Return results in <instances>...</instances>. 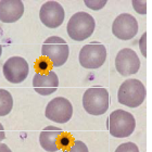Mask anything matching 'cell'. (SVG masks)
Listing matches in <instances>:
<instances>
[{"label":"cell","instance_id":"obj_1","mask_svg":"<svg viewBox=\"0 0 152 152\" xmlns=\"http://www.w3.org/2000/svg\"><path fill=\"white\" fill-rule=\"evenodd\" d=\"M146 87L139 79L129 78L122 83L117 91V100L121 104L135 109L141 105L146 99Z\"/></svg>","mask_w":152,"mask_h":152},{"label":"cell","instance_id":"obj_2","mask_svg":"<svg viewBox=\"0 0 152 152\" xmlns=\"http://www.w3.org/2000/svg\"><path fill=\"white\" fill-rule=\"evenodd\" d=\"M110 105L109 91L104 87L94 86L90 87L83 95V107L90 115L99 116L108 111Z\"/></svg>","mask_w":152,"mask_h":152},{"label":"cell","instance_id":"obj_3","mask_svg":"<svg viewBox=\"0 0 152 152\" xmlns=\"http://www.w3.org/2000/svg\"><path fill=\"white\" fill-rule=\"evenodd\" d=\"M96 28L95 19L85 11L74 13L66 26L67 35L75 41H84L94 34Z\"/></svg>","mask_w":152,"mask_h":152},{"label":"cell","instance_id":"obj_4","mask_svg":"<svg viewBox=\"0 0 152 152\" xmlns=\"http://www.w3.org/2000/svg\"><path fill=\"white\" fill-rule=\"evenodd\" d=\"M107 128L115 138H127L136 128V120L133 114L125 110H115L109 115Z\"/></svg>","mask_w":152,"mask_h":152},{"label":"cell","instance_id":"obj_5","mask_svg":"<svg viewBox=\"0 0 152 152\" xmlns=\"http://www.w3.org/2000/svg\"><path fill=\"white\" fill-rule=\"evenodd\" d=\"M41 54L51 61L52 66L60 67L65 64L70 57V47L63 38L50 36L42 44Z\"/></svg>","mask_w":152,"mask_h":152},{"label":"cell","instance_id":"obj_6","mask_svg":"<svg viewBox=\"0 0 152 152\" xmlns=\"http://www.w3.org/2000/svg\"><path fill=\"white\" fill-rule=\"evenodd\" d=\"M78 59L79 64L85 69H99L107 60V48L101 42L92 41L80 49Z\"/></svg>","mask_w":152,"mask_h":152},{"label":"cell","instance_id":"obj_7","mask_svg":"<svg viewBox=\"0 0 152 152\" xmlns=\"http://www.w3.org/2000/svg\"><path fill=\"white\" fill-rule=\"evenodd\" d=\"M45 115L48 120L56 123H67L73 116V105L64 97H56L48 102Z\"/></svg>","mask_w":152,"mask_h":152},{"label":"cell","instance_id":"obj_8","mask_svg":"<svg viewBox=\"0 0 152 152\" xmlns=\"http://www.w3.org/2000/svg\"><path fill=\"white\" fill-rule=\"evenodd\" d=\"M4 78L11 84H21L27 78L29 66L22 57H11L4 62L2 66Z\"/></svg>","mask_w":152,"mask_h":152},{"label":"cell","instance_id":"obj_9","mask_svg":"<svg viewBox=\"0 0 152 152\" xmlns=\"http://www.w3.org/2000/svg\"><path fill=\"white\" fill-rule=\"evenodd\" d=\"M139 25L135 16L129 13H122L116 16L112 24V33L121 40H130L137 35Z\"/></svg>","mask_w":152,"mask_h":152},{"label":"cell","instance_id":"obj_10","mask_svg":"<svg viewBox=\"0 0 152 152\" xmlns=\"http://www.w3.org/2000/svg\"><path fill=\"white\" fill-rule=\"evenodd\" d=\"M140 64L138 54L130 48H124L120 50L115 58V69L122 76L136 74L140 69Z\"/></svg>","mask_w":152,"mask_h":152},{"label":"cell","instance_id":"obj_11","mask_svg":"<svg viewBox=\"0 0 152 152\" xmlns=\"http://www.w3.org/2000/svg\"><path fill=\"white\" fill-rule=\"evenodd\" d=\"M65 18L63 7L57 1L45 2L39 11V19L48 28H58L62 25Z\"/></svg>","mask_w":152,"mask_h":152},{"label":"cell","instance_id":"obj_12","mask_svg":"<svg viewBox=\"0 0 152 152\" xmlns=\"http://www.w3.org/2000/svg\"><path fill=\"white\" fill-rule=\"evenodd\" d=\"M33 87L41 96H50L59 88V77L53 71L47 74L35 73L33 77Z\"/></svg>","mask_w":152,"mask_h":152},{"label":"cell","instance_id":"obj_13","mask_svg":"<svg viewBox=\"0 0 152 152\" xmlns=\"http://www.w3.org/2000/svg\"><path fill=\"white\" fill-rule=\"evenodd\" d=\"M24 4L21 0H1L0 1V22L14 23L22 18Z\"/></svg>","mask_w":152,"mask_h":152},{"label":"cell","instance_id":"obj_14","mask_svg":"<svg viewBox=\"0 0 152 152\" xmlns=\"http://www.w3.org/2000/svg\"><path fill=\"white\" fill-rule=\"evenodd\" d=\"M62 129L56 126H47L41 130L39 135V143L41 148L47 152H57L60 149L58 139L62 135Z\"/></svg>","mask_w":152,"mask_h":152},{"label":"cell","instance_id":"obj_15","mask_svg":"<svg viewBox=\"0 0 152 152\" xmlns=\"http://www.w3.org/2000/svg\"><path fill=\"white\" fill-rule=\"evenodd\" d=\"M13 98L10 91L0 88V116H6L12 111Z\"/></svg>","mask_w":152,"mask_h":152},{"label":"cell","instance_id":"obj_16","mask_svg":"<svg viewBox=\"0 0 152 152\" xmlns=\"http://www.w3.org/2000/svg\"><path fill=\"white\" fill-rule=\"evenodd\" d=\"M115 152H139V148L134 142H124L117 147Z\"/></svg>","mask_w":152,"mask_h":152},{"label":"cell","instance_id":"obj_17","mask_svg":"<svg viewBox=\"0 0 152 152\" xmlns=\"http://www.w3.org/2000/svg\"><path fill=\"white\" fill-rule=\"evenodd\" d=\"M64 152H89V150L86 146V143H84L80 140H74L73 146Z\"/></svg>","mask_w":152,"mask_h":152},{"label":"cell","instance_id":"obj_18","mask_svg":"<svg viewBox=\"0 0 152 152\" xmlns=\"http://www.w3.org/2000/svg\"><path fill=\"white\" fill-rule=\"evenodd\" d=\"M146 3H147L146 1H136V0H134L133 7H134V9L136 10L138 13H140V14H146L147 13Z\"/></svg>","mask_w":152,"mask_h":152},{"label":"cell","instance_id":"obj_19","mask_svg":"<svg viewBox=\"0 0 152 152\" xmlns=\"http://www.w3.org/2000/svg\"><path fill=\"white\" fill-rule=\"evenodd\" d=\"M85 4L92 10H99V9H101V8H103V7L107 4V1H105V0H102V1H87V0H86Z\"/></svg>","mask_w":152,"mask_h":152},{"label":"cell","instance_id":"obj_20","mask_svg":"<svg viewBox=\"0 0 152 152\" xmlns=\"http://www.w3.org/2000/svg\"><path fill=\"white\" fill-rule=\"evenodd\" d=\"M139 48L145 58L147 57V33H143L139 40Z\"/></svg>","mask_w":152,"mask_h":152},{"label":"cell","instance_id":"obj_21","mask_svg":"<svg viewBox=\"0 0 152 152\" xmlns=\"http://www.w3.org/2000/svg\"><path fill=\"white\" fill-rule=\"evenodd\" d=\"M4 138H6V132H4V128H3L2 124L0 123V142H1Z\"/></svg>","mask_w":152,"mask_h":152},{"label":"cell","instance_id":"obj_22","mask_svg":"<svg viewBox=\"0 0 152 152\" xmlns=\"http://www.w3.org/2000/svg\"><path fill=\"white\" fill-rule=\"evenodd\" d=\"M0 152H12L9 147L4 143H0Z\"/></svg>","mask_w":152,"mask_h":152},{"label":"cell","instance_id":"obj_23","mask_svg":"<svg viewBox=\"0 0 152 152\" xmlns=\"http://www.w3.org/2000/svg\"><path fill=\"white\" fill-rule=\"evenodd\" d=\"M1 54H2V46L0 45V57H1Z\"/></svg>","mask_w":152,"mask_h":152}]
</instances>
